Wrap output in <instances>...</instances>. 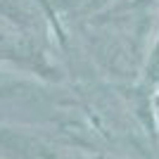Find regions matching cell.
<instances>
[{"label": "cell", "mask_w": 159, "mask_h": 159, "mask_svg": "<svg viewBox=\"0 0 159 159\" xmlns=\"http://www.w3.org/2000/svg\"><path fill=\"white\" fill-rule=\"evenodd\" d=\"M0 147L17 159H112L105 154H86L64 145H55L38 135H29L21 131L0 128Z\"/></svg>", "instance_id": "cell-1"}, {"label": "cell", "mask_w": 159, "mask_h": 159, "mask_svg": "<svg viewBox=\"0 0 159 159\" xmlns=\"http://www.w3.org/2000/svg\"><path fill=\"white\" fill-rule=\"evenodd\" d=\"M152 109H154V126H157V133H159V90H157V95H154Z\"/></svg>", "instance_id": "cell-2"}, {"label": "cell", "mask_w": 159, "mask_h": 159, "mask_svg": "<svg viewBox=\"0 0 159 159\" xmlns=\"http://www.w3.org/2000/svg\"><path fill=\"white\" fill-rule=\"evenodd\" d=\"M0 159H2V157H0Z\"/></svg>", "instance_id": "cell-3"}]
</instances>
